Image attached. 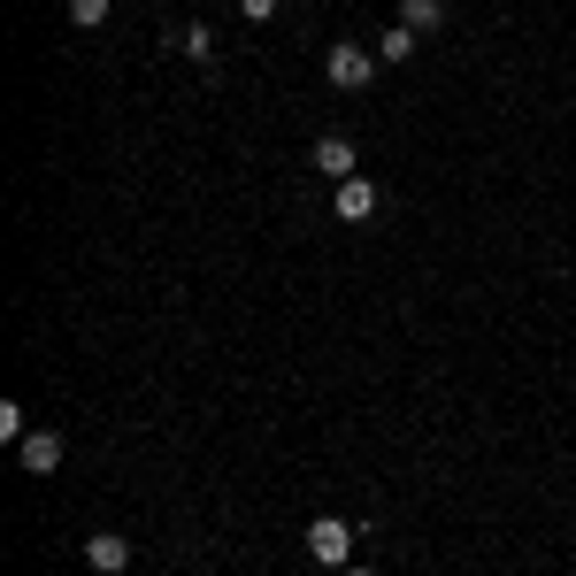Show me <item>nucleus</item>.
Segmentation results:
<instances>
[{
  "mask_svg": "<svg viewBox=\"0 0 576 576\" xmlns=\"http://www.w3.org/2000/svg\"><path fill=\"white\" fill-rule=\"evenodd\" d=\"M354 538H362V531H354L346 515H315V523H307V554H315L323 569H354Z\"/></svg>",
  "mask_w": 576,
  "mask_h": 576,
  "instance_id": "f257e3e1",
  "label": "nucleus"
},
{
  "mask_svg": "<svg viewBox=\"0 0 576 576\" xmlns=\"http://www.w3.org/2000/svg\"><path fill=\"white\" fill-rule=\"evenodd\" d=\"M323 77H331L338 93H362V85L377 77V46H354V39L331 46V54H323Z\"/></svg>",
  "mask_w": 576,
  "mask_h": 576,
  "instance_id": "f03ea898",
  "label": "nucleus"
},
{
  "mask_svg": "<svg viewBox=\"0 0 576 576\" xmlns=\"http://www.w3.org/2000/svg\"><path fill=\"white\" fill-rule=\"evenodd\" d=\"M331 208H338V223H369V216L385 208V192H377L369 177H346V185L331 192Z\"/></svg>",
  "mask_w": 576,
  "mask_h": 576,
  "instance_id": "7ed1b4c3",
  "label": "nucleus"
},
{
  "mask_svg": "<svg viewBox=\"0 0 576 576\" xmlns=\"http://www.w3.org/2000/svg\"><path fill=\"white\" fill-rule=\"evenodd\" d=\"M85 569L124 576V569H132V538H116V531H93V538H85Z\"/></svg>",
  "mask_w": 576,
  "mask_h": 576,
  "instance_id": "20e7f679",
  "label": "nucleus"
},
{
  "mask_svg": "<svg viewBox=\"0 0 576 576\" xmlns=\"http://www.w3.org/2000/svg\"><path fill=\"white\" fill-rule=\"evenodd\" d=\"M15 461H23L31 476H54V469H62V438L54 431H23L15 438Z\"/></svg>",
  "mask_w": 576,
  "mask_h": 576,
  "instance_id": "39448f33",
  "label": "nucleus"
},
{
  "mask_svg": "<svg viewBox=\"0 0 576 576\" xmlns=\"http://www.w3.org/2000/svg\"><path fill=\"white\" fill-rule=\"evenodd\" d=\"M315 169H323L331 185L362 177V169H354V139H346V132H323V139H315Z\"/></svg>",
  "mask_w": 576,
  "mask_h": 576,
  "instance_id": "423d86ee",
  "label": "nucleus"
},
{
  "mask_svg": "<svg viewBox=\"0 0 576 576\" xmlns=\"http://www.w3.org/2000/svg\"><path fill=\"white\" fill-rule=\"evenodd\" d=\"M400 23H408L416 39H431L438 23H446V0H400Z\"/></svg>",
  "mask_w": 576,
  "mask_h": 576,
  "instance_id": "0eeeda50",
  "label": "nucleus"
},
{
  "mask_svg": "<svg viewBox=\"0 0 576 576\" xmlns=\"http://www.w3.org/2000/svg\"><path fill=\"white\" fill-rule=\"evenodd\" d=\"M177 54H185V62H216V31H208V23H185V31H177Z\"/></svg>",
  "mask_w": 576,
  "mask_h": 576,
  "instance_id": "6e6552de",
  "label": "nucleus"
},
{
  "mask_svg": "<svg viewBox=\"0 0 576 576\" xmlns=\"http://www.w3.org/2000/svg\"><path fill=\"white\" fill-rule=\"evenodd\" d=\"M377 62H416V31H408V23H392V31L377 39Z\"/></svg>",
  "mask_w": 576,
  "mask_h": 576,
  "instance_id": "1a4fd4ad",
  "label": "nucleus"
},
{
  "mask_svg": "<svg viewBox=\"0 0 576 576\" xmlns=\"http://www.w3.org/2000/svg\"><path fill=\"white\" fill-rule=\"evenodd\" d=\"M70 23H77V31H101V23H108V0H70Z\"/></svg>",
  "mask_w": 576,
  "mask_h": 576,
  "instance_id": "9d476101",
  "label": "nucleus"
},
{
  "mask_svg": "<svg viewBox=\"0 0 576 576\" xmlns=\"http://www.w3.org/2000/svg\"><path fill=\"white\" fill-rule=\"evenodd\" d=\"M239 15H247V23H270V15H277V0H239Z\"/></svg>",
  "mask_w": 576,
  "mask_h": 576,
  "instance_id": "9b49d317",
  "label": "nucleus"
},
{
  "mask_svg": "<svg viewBox=\"0 0 576 576\" xmlns=\"http://www.w3.org/2000/svg\"><path fill=\"white\" fill-rule=\"evenodd\" d=\"M338 576H377V569H338Z\"/></svg>",
  "mask_w": 576,
  "mask_h": 576,
  "instance_id": "f8f14e48",
  "label": "nucleus"
}]
</instances>
